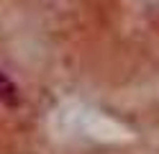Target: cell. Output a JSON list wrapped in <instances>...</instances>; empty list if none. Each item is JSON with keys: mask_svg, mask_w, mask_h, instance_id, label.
<instances>
[{"mask_svg": "<svg viewBox=\"0 0 159 154\" xmlns=\"http://www.w3.org/2000/svg\"><path fill=\"white\" fill-rule=\"evenodd\" d=\"M0 105H5V108H18L21 105V92H18L16 82L8 75H3V72H0Z\"/></svg>", "mask_w": 159, "mask_h": 154, "instance_id": "1", "label": "cell"}]
</instances>
